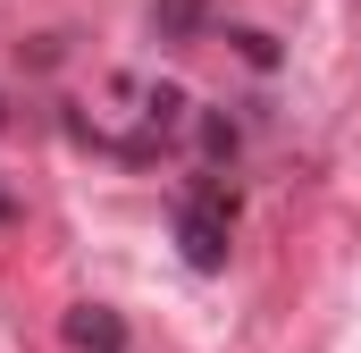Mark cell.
I'll use <instances>...</instances> for the list:
<instances>
[{
  "label": "cell",
  "mask_w": 361,
  "mask_h": 353,
  "mask_svg": "<svg viewBox=\"0 0 361 353\" xmlns=\"http://www.w3.org/2000/svg\"><path fill=\"white\" fill-rule=\"evenodd\" d=\"M185 109H193V101H185L177 85L109 76V85L76 109V135H85L92 152H118V160H160V152L185 135Z\"/></svg>",
  "instance_id": "cell-1"
},
{
  "label": "cell",
  "mask_w": 361,
  "mask_h": 353,
  "mask_svg": "<svg viewBox=\"0 0 361 353\" xmlns=\"http://www.w3.org/2000/svg\"><path fill=\"white\" fill-rule=\"evenodd\" d=\"M177 244L193 269H227V244H235V193L227 176H202L177 193Z\"/></svg>",
  "instance_id": "cell-2"
},
{
  "label": "cell",
  "mask_w": 361,
  "mask_h": 353,
  "mask_svg": "<svg viewBox=\"0 0 361 353\" xmlns=\"http://www.w3.org/2000/svg\"><path fill=\"white\" fill-rule=\"evenodd\" d=\"M68 345L76 353H126V328H118L109 303H76V311H68Z\"/></svg>",
  "instance_id": "cell-3"
}]
</instances>
